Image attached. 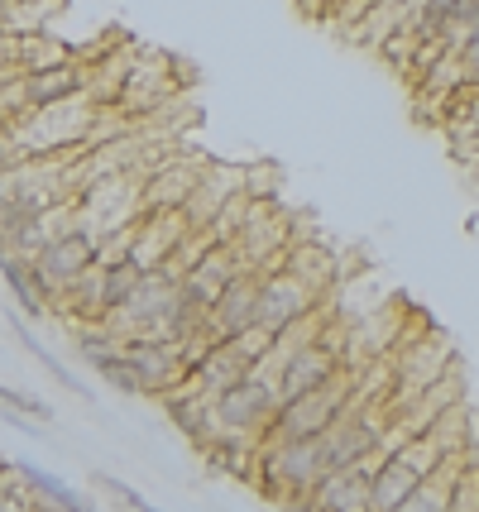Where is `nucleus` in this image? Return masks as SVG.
<instances>
[{"mask_svg":"<svg viewBox=\"0 0 479 512\" xmlns=\"http://www.w3.org/2000/svg\"><path fill=\"white\" fill-rule=\"evenodd\" d=\"M10 469L20 474L24 484L34 489V498H39V508H68V512H77V508H92V498L82 489H72L68 479H58L53 469H39V465H29V460H10Z\"/></svg>","mask_w":479,"mask_h":512,"instance_id":"9","label":"nucleus"},{"mask_svg":"<svg viewBox=\"0 0 479 512\" xmlns=\"http://www.w3.org/2000/svg\"><path fill=\"white\" fill-rule=\"evenodd\" d=\"M240 254H235V245L230 240H216V245L206 249L197 264H187V273H183V292L202 307V312H211V302L221 297V292L230 288V278L240 273Z\"/></svg>","mask_w":479,"mask_h":512,"instance_id":"6","label":"nucleus"},{"mask_svg":"<svg viewBox=\"0 0 479 512\" xmlns=\"http://www.w3.org/2000/svg\"><path fill=\"white\" fill-rule=\"evenodd\" d=\"M144 278V268L135 264V259H120V264H106V312L111 307H120L130 292H135V283Z\"/></svg>","mask_w":479,"mask_h":512,"instance_id":"15","label":"nucleus"},{"mask_svg":"<svg viewBox=\"0 0 479 512\" xmlns=\"http://www.w3.org/2000/svg\"><path fill=\"white\" fill-rule=\"evenodd\" d=\"M245 374H254V359L245 355L235 340H216V345H211V355L192 369V379L202 383V393H211V398H216L221 388H230V383H240Z\"/></svg>","mask_w":479,"mask_h":512,"instance_id":"8","label":"nucleus"},{"mask_svg":"<svg viewBox=\"0 0 479 512\" xmlns=\"http://www.w3.org/2000/svg\"><path fill=\"white\" fill-rule=\"evenodd\" d=\"M92 264H96V235L82 221L58 230V235H48V245L34 254V273H39V288H44L48 302Z\"/></svg>","mask_w":479,"mask_h":512,"instance_id":"1","label":"nucleus"},{"mask_svg":"<svg viewBox=\"0 0 479 512\" xmlns=\"http://www.w3.org/2000/svg\"><path fill=\"white\" fill-rule=\"evenodd\" d=\"M0 278H5V288H10V297H15V307H20L29 321H44L48 297H44V288H39V273H34V259H29V254L0 249Z\"/></svg>","mask_w":479,"mask_h":512,"instance_id":"7","label":"nucleus"},{"mask_svg":"<svg viewBox=\"0 0 479 512\" xmlns=\"http://www.w3.org/2000/svg\"><path fill=\"white\" fill-rule=\"evenodd\" d=\"M15 34L20 29H0V77H15Z\"/></svg>","mask_w":479,"mask_h":512,"instance_id":"17","label":"nucleus"},{"mask_svg":"<svg viewBox=\"0 0 479 512\" xmlns=\"http://www.w3.org/2000/svg\"><path fill=\"white\" fill-rule=\"evenodd\" d=\"M10 326H15V340H20L24 350H29V355H34V359H39V369H48V379L58 383V388H68L72 398L92 402V393H87V388H82V379H77V374H72V369H63V359L53 355V350H48V345H39V340H34V331H29V316H24L20 307H15V316H10Z\"/></svg>","mask_w":479,"mask_h":512,"instance_id":"12","label":"nucleus"},{"mask_svg":"<svg viewBox=\"0 0 479 512\" xmlns=\"http://www.w3.org/2000/svg\"><path fill=\"white\" fill-rule=\"evenodd\" d=\"M206 158H187V154H168L159 158L144 178H139V206L144 211H183L192 187L202 178Z\"/></svg>","mask_w":479,"mask_h":512,"instance_id":"3","label":"nucleus"},{"mask_svg":"<svg viewBox=\"0 0 479 512\" xmlns=\"http://www.w3.org/2000/svg\"><path fill=\"white\" fill-rule=\"evenodd\" d=\"M0 407H10V412H24L29 422H53V407H48L44 398H29V393H20V388H10V383H0Z\"/></svg>","mask_w":479,"mask_h":512,"instance_id":"16","label":"nucleus"},{"mask_svg":"<svg viewBox=\"0 0 479 512\" xmlns=\"http://www.w3.org/2000/svg\"><path fill=\"white\" fill-rule=\"evenodd\" d=\"M125 359H130V369H135L139 398H154V402H159L163 393H173V388L192 374L173 340H125Z\"/></svg>","mask_w":479,"mask_h":512,"instance_id":"4","label":"nucleus"},{"mask_svg":"<svg viewBox=\"0 0 479 512\" xmlns=\"http://www.w3.org/2000/svg\"><path fill=\"white\" fill-rule=\"evenodd\" d=\"M0 29H24V24H20V5H15V0H0Z\"/></svg>","mask_w":479,"mask_h":512,"instance_id":"18","label":"nucleus"},{"mask_svg":"<svg viewBox=\"0 0 479 512\" xmlns=\"http://www.w3.org/2000/svg\"><path fill=\"white\" fill-rule=\"evenodd\" d=\"M87 484H92V493L101 498V503H111V508H130V512L149 508V498H144L139 489H130L125 479H115V474H101V469H96V474H87Z\"/></svg>","mask_w":479,"mask_h":512,"instance_id":"13","label":"nucleus"},{"mask_svg":"<svg viewBox=\"0 0 479 512\" xmlns=\"http://www.w3.org/2000/svg\"><path fill=\"white\" fill-rule=\"evenodd\" d=\"M417 489V474H412L403 460L388 455L384 465L369 474V512H384V508H403V498Z\"/></svg>","mask_w":479,"mask_h":512,"instance_id":"11","label":"nucleus"},{"mask_svg":"<svg viewBox=\"0 0 479 512\" xmlns=\"http://www.w3.org/2000/svg\"><path fill=\"white\" fill-rule=\"evenodd\" d=\"M321 307V292L293 273V268H274V273H264V283H259V326H269V331H283V326H293L302 321L307 312H317Z\"/></svg>","mask_w":479,"mask_h":512,"instance_id":"2","label":"nucleus"},{"mask_svg":"<svg viewBox=\"0 0 479 512\" xmlns=\"http://www.w3.org/2000/svg\"><path fill=\"white\" fill-rule=\"evenodd\" d=\"M77 58L63 39H53L48 29H29L24 24L20 34H15V72H34V67H53V63H68Z\"/></svg>","mask_w":479,"mask_h":512,"instance_id":"10","label":"nucleus"},{"mask_svg":"<svg viewBox=\"0 0 479 512\" xmlns=\"http://www.w3.org/2000/svg\"><path fill=\"white\" fill-rule=\"evenodd\" d=\"M259 283H264V273H254V268H240L235 278H230V288L211 302V312H206V326L216 331V340H226V335L245 331L254 326V316H259Z\"/></svg>","mask_w":479,"mask_h":512,"instance_id":"5","label":"nucleus"},{"mask_svg":"<svg viewBox=\"0 0 479 512\" xmlns=\"http://www.w3.org/2000/svg\"><path fill=\"white\" fill-rule=\"evenodd\" d=\"M240 192L250 201H278V192H283V168H278V163H245Z\"/></svg>","mask_w":479,"mask_h":512,"instance_id":"14","label":"nucleus"}]
</instances>
